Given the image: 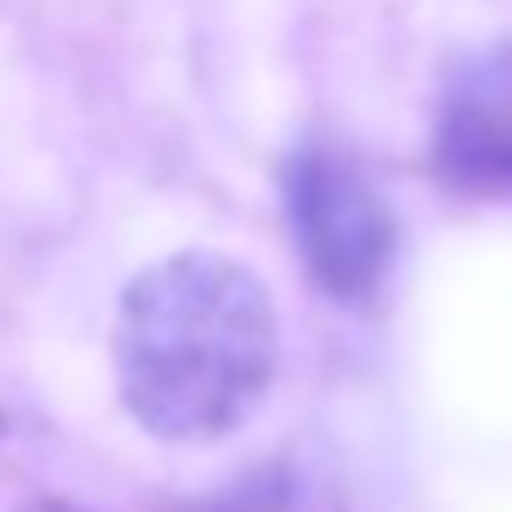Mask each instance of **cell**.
<instances>
[{"instance_id":"obj_1","label":"cell","mask_w":512,"mask_h":512,"mask_svg":"<svg viewBox=\"0 0 512 512\" xmlns=\"http://www.w3.org/2000/svg\"><path fill=\"white\" fill-rule=\"evenodd\" d=\"M278 368L266 284L223 253L187 247L145 266L115 314V386L127 416L175 446L235 434Z\"/></svg>"},{"instance_id":"obj_2","label":"cell","mask_w":512,"mask_h":512,"mask_svg":"<svg viewBox=\"0 0 512 512\" xmlns=\"http://www.w3.org/2000/svg\"><path fill=\"white\" fill-rule=\"evenodd\" d=\"M284 211H290V229H296V247H302L314 284L332 302L380 296L392 253H398V223L380 187L344 151L302 145L284 169Z\"/></svg>"},{"instance_id":"obj_3","label":"cell","mask_w":512,"mask_h":512,"mask_svg":"<svg viewBox=\"0 0 512 512\" xmlns=\"http://www.w3.org/2000/svg\"><path fill=\"white\" fill-rule=\"evenodd\" d=\"M434 163L470 193H512V43L464 61L434 115Z\"/></svg>"},{"instance_id":"obj_4","label":"cell","mask_w":512,"mask_h":512,"mask_svg":"<svg viewBox=\"0 0 512 512\" xmlns=\"http://www.w3.org/2000/svg\"><path fill=\"white\" fill-rule=\"evenodd\" d=\"M19 512H85V506H67V500H31V506H19Z\"/></svg>"},{"instance_id":"obj_5","label":"cell","mask_w":512,"mask_h":512,"mask_svg":"<svg viewBox=\"0 0 512 512\" xmlns=\"http://www.w3.org/2000/svg\"><path fill=\"white\" fill-rule=\"evenodd\" d=\"M0 434H7V416H0Z\"/></svg>"}]
</instances>
